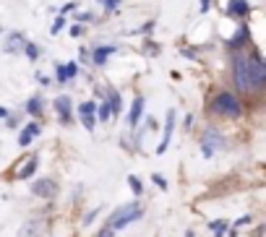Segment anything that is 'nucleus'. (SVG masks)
<instances>
[{"label":"nucleus","instance_id":"nucleus-24","mask_svg":"<svg viewBox=\"0 0 266 237\" xmlns=\"http://www.w3.org/2000/svg\"><path fill=\"white\" fill-rule=\"evenodd\" d=\"M152 180H154V183H157L159 188H167V183H165V177H162V175H154Z\"/></svg>","mask_w":266,"mask_h":237},{"label":"nucleus","instance_id":"nucleus-15","mask_svg":"<svg viewBox=\"0 0 266 237\" xmlns=\"http://www.w3.org/2000/svg\"><path fill=\"white\" fill-rule=\"evenodd\" d=\"M246 37H248V29H246V26H240V34H235V37L230 39V47H240V44L246 42Z\"/></svg>","mask_w":266,"mask_h":237},{"label":"nucleus","instance_id":"nucleus-9","mask_svg":"<svg viewBox=\"0 0 266 237\" xmlns=\"http://www.w3.org/2000/svg\"><path fill=\"white\" fill-rule=\"evenodd\" d=\"M39 130H42V128L37 125V122H31V125H26L24 130H21V135H18V143H21V146H29L34 135H39Z\"/></svg>","mask_w":266,"mask_h":237},{"label":"nucleus","instance_id":"nucleus-13","mask_svg":"<svg viewBox=\"0 0 266 237\" xmlns=\"http://www.w3.org/2000/svg\"><path fill=\"white\" fill-rule=\"evenodd\" d=\"M107 105H110L112 115H118V112H120V94L118 92H110V102H107Z\"/></svg>","mask_w":266,"mask_h":237},{"label":"nucleus","instance_id":"nucleus-2","mask_svg":"<svg viewBox=\"0 0 266 237\" xmlns=\"http://www.w3.org/2000/svg\"><path fill=\"white\" fill-rule=\"evenodd\" d=\"M233 78H235V86L240 92H256L253 89V81H251V71H248V58L246 55H235L233 60Z\"/></svg>","mask_w":266,"mask_h":237},{"label":"nucleus","instance_id":"nucleus-18","mask_svg":"<svg viewBox=\"0 0 266 237\" xmlns=\"http://www.w3.org/2000/svg\"><path fill=\"white\" fill-rule=\"evenodd\" d=\"M26 110L31 112V115H39V112H42V102L39 99H29V107Z\"/></svg>","mask_w":266,"mask_h":237},{"label":"nucleus","instance_id":"nucleus-6","mask_svg":"<svg viewBox=\"0 0 266 237\" xmlns=\"http://www.w3.org/2000/svg\"><path fill=\"white\" fill-rule=\"evenodd\" d=\"M55 110H57V118L68 125V122H71V99H68V97H57L55 99Z\"/></svg>","mask_w":266,"mask_h":237},{"label":"nucleus","instance_id":"nucleus-4","mask_svg":"<svg viewBox=\"0 0 266 237\" xmlns=\"http://www.w3.org/2000/svg\"><path fill=\"white\" fill-rule=\"evenodd\" d=\"M248 71H251L253 89H264L266 86V58H261V55L248 58Z\"/></svg>","mask_w":266,"mask_h":237},{"label":"nucleus","instance_id":"nucleus-26","mask_svg":"<svg viewBox=\"0 0 266 237\" xmlns=\"http://www.w3.org/2000/svg\"><path fill=\"white\" fill-rule=\"evenodd\" d=\"M16 42H21V37H16V34H13V37H10V44H8V50H16Z\"/></svg>","mask_w":266,"mask_h":237},{"label":"nucleus","instance_id":"nucleus-28","mask_svg":"<svg viewBox=\"0 0 266 237\" xmlns=\"http://www.w3.org/2000/svg\"><path fill=\"white\" fill-rule=\"evenodd\" d=\"M209 8H212V0H201V10H204V13H206Z\"/></svg>","mask_w":266,"mask_h":237},{"label":"nucleus","instance_id":"nucleus-8","mask_svg":"<svg viewBox=\"0 0 266 237\" xmlns=\"http://www.w3.org/2000/svg\"><path fill=\"white\" fill-rule=\"evenodd\" d=\"M248 10H251L248 0H230V5H227V13L230 16H238V18L248 16Z\"/></svg>","mask_w":266,"mask_h":237},{"label":"nucleus","instance_id":"nucleus-20","mask_svg":"<svg viewBox=\"0 0 266 237\" xmlns=\"http://www.w3.org/2000/svg\"><path fill=\"white\" fill-rule=\"evenodd\" d=\"M63 68H65V78H73L76 71H78V65H76V63H65Z\"/></svg>","mask_w":266,"mask_h":237},{"label":"nucleus","instance_id":"nucleus-22","mask_svg":"<svg viewBox=\"0 0 266 237\" xmlns=\"http://www.w3.org/2000/svg\"><path fill=\"white\" fill-rule=\"evenodd\" d=\"M26 55L31 60H37V55H39V50H37V44H26Z\"/></svg>","mask_w":266,"mask_h":237},{"label":"nucleus","instance_id":"nucleus-5","mask_svg":"<svg viewBox=\"0 0 266 237\" xmlns=\"http://www.w3.org/2000/svg\"><path fill=\"white\" fill-rule=\"evenodd\" d=\"M94 112H97V105L94 102H84V105L78 107V115H81V122H84L86 130H94L97 120H94Z\"/></svg>","mask_w":266,"mask_h":237},{"label":"nucleus","instance_id":"nucleus-7","mask_svg":"<svg viewBox=\"0 0 266 237\" xmlns=\"http://www.w3.org/2000/svg\"><path fill=\"white\" fill-rule=\"evenodd\" d=\"M172 128H175V112H170V115H167V128H165V135H162V141H159V149H157V154H165V151H167V146H170V135H172Z\"/></svg>","mask_w":266,"mask_h":237},{"label":"nucleus","instance_id":"nucleus-29","mask_svg":"<svg viewBox=\"0 0 266 237\" xmlns=\"http://www.w3.org/2000/svg\"><path fill=\"white\" fill-rule=\"evenodd\" d=\"M73 8H76V3H65V8H63V13H68V10H73ZM63 13H60V16H63Z\"/></svg>","mask_w":266,"mask_h":237},{"label":"nucleus","instance_id":"nucleus-14","mask_svg":"<svg viewBox=\"0 0 266 237\" xmlns=\"http://www.w3.org/2000/svg\"><path fill=\"white\" fill-rule=\"evenodd\" d=\"M37 164H39V162H37V159H34V156H31V159H29V164H26L24 169H21V175H18V177H21V180L31 177V175H34V169H37Z\"/></svg>","mask_w":266,"mask_h":237},{"label":"nucleus","instance_id":"nucleus-19","mask_svg":"<svg viewBox=\"0 0 266 237\" xmlns=\"http://www.w3.org/2000/svg\"><path fill=\"white\" fill-rule=\"evenodd\" d=\"M128 183H131V188H133V193H136V196H141V193H144V185L138 183V177H128Z\"/></svg>","mask_w":266,"mask_h":237},{"label":"nucleus","instance_id":"nucleus-10","mask_svg":"<svg viewBox=\"0 0 266 237\" xmlns=\"http://www.w3.org/2000/svg\"><path fill=\"white\" fill-rule=\"evenodd\" d=\"M141 110H144V97H136L133 99V107H131V115H128V125L136 128L138 118H141Z\"/></svg>","mask_w":266,"mask_h":237},{"label":"nucleus","instance_id":"nucleus-16","mask_svg":"<svg viewBox=\"0 0 266 237\" xmlns=\"http://www.w3.org/2000/svg\"><path fill=\"white\" fill-rule=\"evenodd\" d=\"M97 115H99V120H102V122H107V120H110L112 112H110V105H107V102H102V105L97 107Z\"/></svg>","mask_w":266,"mask_h":237},{"label":"nucleus","instance_id":"nucleus-27","mask_svg":"<svg viewBox=\"0 0 266 237\" xmlns=\"http://www.w3.org/2000/svg\"><path fill=\"white\" fill-rule=\"evenodd\" d=\"M99 3H105L107 8H115V5H118V3H120V0H99Z\"/></svg>","mask_w":266,"mask_h":237},{"label":"nucleus","instance_id":"nucleus-25","mask_svg":"<svg viewBox=\"0 0 266 237\" xmlns=\"http://www.w3.org/2000/svg\"><path fill=\"white\" fill-rule=\"evenodd\" d=\"M112 235H115V230H112V227H105V230H102L97 237H112Z\"/></svg>","mask_w":266,"mask_h":237},{"label":"nucleus","instance_id":"nucleus-1","mask_svg":"<svg viewBox=\"0 0 266 237\" xmlns=\"http://www.w3.org/2000/svg\"><path fill=\"white\" fill-rule=\"evenodd\" d=\"M212 112L219 118H240L243 115V105L235 94L230 92H219L214 99H212Z\"/></svg>","mask_w":266,"mask_h":237},{"label":"nucleus","instance_id":"nucleus-23","mask_svg":"<svg viewBox=\"0 0 266 237\" xmlns=\"http://www.w3.org/2000/svg\"><path fill=\"white\" fill-rule=\"evenodd\" d=\"M57 81H60V84L68 81V78H65V68H63V65H57Z\"/></svg>","mask_w":266,"mask_h":237},{"label":"nucleus","instance_id":"nucleus-3","mask_svg":"<svg viewBox=\"0 0 266 237\" xmlns=\"http://www.w3.org/2000/svg\"><path fill=\"white\" fill-rule=\"evenodd\" d=\"M141 217H144V209L138 206V203H128V206H123V209H118V211L112 214L107 227L120 230V227H125V224H131V222H138Z\"/></svg>","mask_w":266,"mask_h":237},{"label":"nucleus","instance_id":"nucleus-11","mask_svg":"<svg viewBox=\"0 0 266 237\" xmlns=\"http://www.w3.org/2000/svg\"><path fill=\"white\" fill-rule=\"evenodd\" d=\"M34 193L42 196V198H50L55 193V183H52V180H39V183L34 185Z\"/></svg>","mask_w":266,"mask_h":237},{"label":"nucleus","instance_id":"nucleus-17","mask_svg":"<svg viewBox=\"0 0 266 237\" xmlns=\"http://www.w3.org/2000/svg\"><path fill=\"white\" fill-rule=\"evenodd\" d=\"M209 227H212V232H214L217 237H222V235H225V230H227V222H212Z\"/></svg>","mask_w":266,"mask_h":237},{"label":"nucleus","instance_id":"nucleus-21","mask_svg":"<svg viewBox=\"0 0 266 237\" xmlns=\"http://www.w3.org/2000/svg\"><path fill=\"white\" fill-rule=\"evenodd\" d=\"M63 26H65V18H63V16H57V18H55V24H52V29H50V31H52V34H57V31H60Z\"/></svg>","mask_w":266,"mask_h":237},{"label":"nucleus","instance_id":"nucleus-12","mask_svg":"<svg viewBox=\"0 0 266 237\" xmlns=\"http://www.w3.org/2000/svg\"><path fill=\"white\" fill-rule=\"evenodd\" d=\"M112 50H115L112 44H107V47H99V50H94V65H105L107 55H110Z\"/></svg>","mask_w":266,"mask_h":237},{"label":"nucleus","instance_id":"nucleus-30","mask_svg":"<svg viewBox=\"0 0 266 237\" xmlns=\"http://www.w3.org/2000/svg\"><path fill=\"white\" fill-rule=\"evenodd\" d=\"M0 118H8V110L5 107H0Z\"/></svg>","mask_w":266,"mask_h":237}]
</instances>
